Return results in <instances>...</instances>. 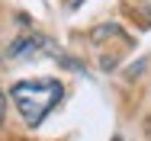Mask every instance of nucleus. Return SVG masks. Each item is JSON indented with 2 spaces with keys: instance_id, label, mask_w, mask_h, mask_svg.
Listing matches in <instances>:
<instances>
[{
  "instance_id": "1",
  "label": "nucleus",
  "mask_w": 151,
  "mask_h": 141,
  "mask_svg": "<svg viewBox=\"0 0 151 141\" xmlns=\"http://www.w3.org/2000/svg\"><path fill=\"white\" fill-rule=\"evenodd\" d=\"M10 96H13L16 112L23 115V122L29 128H35L61 103L64 87H61V80H52V77H32V80H16Z\"/></svg>"
},
{
  "instance_id": "2",
  "label": "nucleus",
  "mask_w": 151,
  "mask_h": 141,
  "mask_svg": "<svg viewBox=\"0 0 151 141\" xmlns=\"http://www.w3.org/2000/svg\"><path fill=\"white\" fill-rule=\"evenodd\" d=\"M35 52H55V45L52 42H45L42 35H26V39H16L13 45H10V58H32Z\"/></svg>"
},
{
  "instance_id": "3",
  "label": "nucleus",
  "mask_w": 151,
  "mask_h": 141,
  "mask_svg": "<svg viewBox=\"0 0 151 141\" xmlns=\"http://www.w3.org/2000/svg\"><path fill=\"white\" fill-rule=\"evenodd\" d=\"M142 71H145V61H138V64H132V67L125 71V80H135V77L142 74Z\"/></svg>"
},
{
  "instance_id": "4",
  "label": "nucleus",
  "mask_w": 151,
  "mask_h": 141,
  "mask_svg": "<svg viewBox=\"0 0 151 141\" xmlns=\"http://www.w3.org/2000/svg\"><path fill=\"white\" fill-rule=\"evenodd\" d=\"M3 109H6V106H3V93H0V119H3Z\"/></svg>"
},
{
  "instance_id": "5",
  "label": "nucleus",
  "mask_w": 151,
  "mask_h": 141,
  "mask_svg": "<svg viewBox=\"0 0 151 141\" xmlns=\"http://www.w3.org/2000/svg\"><path fill=\"white\" fill-rule=\"evenodd\" d=\"M71 6H81V0H74V3H71Z\"/></svg>"
},
{
  "instance_id": "6",
  "label": "nucleus",
  "mask_w": 151,
  "mask_h": 141,
  "mask_svg": "<svg viewBox=\"0 0 151 141\" xmlns=\"http://www.w3.org/2000/svg\"><path fill=\"white\" fill-rule=\"evenodd\" d=\"M113 141H122V138H119V135H116V138H113Z\"/></svg>"
}]
</instances>
